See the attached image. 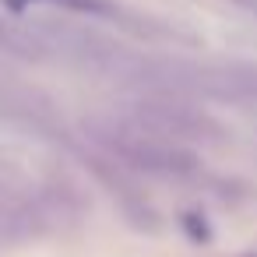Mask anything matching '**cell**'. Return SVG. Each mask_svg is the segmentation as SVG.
<instances>
[{"mask_svg": "<svg viewBox=\"0 0 257 257\" xmlns=\"http://www.w3.org/2000/svg\"><path fill=\"white\" fill-rule=\"evenodd\" d=\"M88 138L109 152L116 162L148 173V176H162V180H187L201 169L197 155L190 148L180 145V138H169L155 127H145L138 120H113V116H92L85 120Z\"/></svg>", "mask_w": 257, "mask_h": 257, "instance_id": "1", "label": "cell"}, {"mask_svg": "<svg viewBox=\"0 0 257 257\" xmlns=\"http://www.w3.org/2000/svg\"><path fill=\"white\" fill-rule=\"evenodd\" d=\"M131 120L155 127L169 138H187V141H215L222 138L218 123L190 99V95H173V92H141L138 102L131 106Z\"/></svg>", "mask_w": 257, "mask_h": 257, "instance_id": "2", "label": "cell"}, {"mask_svg": "<svg viewBox=\"0 0 257 257\" xmlns=\"http://www.w3.org/2000/svg\"><path fill=\"white\" fill-rule=\"evenodd\" d=\"M0 53H8L15 60H29V64L50 60V50L43 46L39 32L32 25L11 22V18H0Z\"/></svg>", "mask_w": 257, "mask_h": 257, "instance_id": "3", "label": "cell"}]
</instances>
